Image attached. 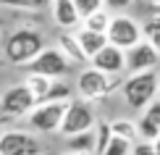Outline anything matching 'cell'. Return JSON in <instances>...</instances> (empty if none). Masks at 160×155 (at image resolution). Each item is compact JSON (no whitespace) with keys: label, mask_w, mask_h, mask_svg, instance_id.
<instances>
[{"label":"cell","mask_w":160,"mask_h":155,"mask_svg":"<svg viewBox=\"0 0 160 155\" xmlns=\"http://www.w3.org/2000/svg\"><path fill=\"white\" fill-rule=\"evenodd\" d=\"M42 50H45V37L37 29H16L3 45V55L13 66L32 63Z\"/></svg>","instance_id":"6da1fadb"},{"label":"cell","mask_w":160,"mask_h":155,"mask_svg":"<svg viewBox=\"0 0 160 155\" xmlns=\"http://www.w3.org/2000/svg\"><path fill=\"white\" fill-rule=\"evenodd\" d=\"M158 82L160 76L155 71H142V74H131L129 79L121 84V92H123V100L129 108H134V111H139V108H147L152 100H155V92H158Z\"/></svg>","instance_id":"7a4b0ae2"},{"label":"cell","mask_w":160,"mask_h":155,"mask_svg":"<svg viewBox=\"0 0 160 155\" xmlns=\"http://www.w3.org/2000/svg\"><path fill=\"white\" fill-rule=\"evenodd\" d=\"M34 97L29 95L24 84H13L0 95V124H11V121L26 118L34 111Z\"/></svg>","instance_id":"3957f363"},{"label":"cell","mask_w":160,"mask_h":155,"mask_svg":"<svg viewBox=\"0 0 160 155\" xmlns=\"http://www.w3.org/2000/svg\"><path fill=\"white\" fill-rule=\"evenodd\" d=\"M95 124H97L95 111L89 108L87 100H68V108L63 113V121L58 126V132L63 137H74V134H82V132H92Z\"/></svg>","instance_id":"277c9868"},{"label":"cell","mask_w":160,"mask_h":155,"mask_svg":"<svg viewBox=\"0 0 160 155\" xmlns=\"http://www.w3.org/2000/svg\"><path fill=\"white\" fill-rule=\"evenodd\" d=\"M76 84H79L82 97H87V100H102V97L113 95V92L121 87V79H116V76H105V74H100L97 69L87 66V69L79 74Z\"/></svg>","instance_id":"5b68a950"},{"label":"cell","mask_w":160,"mask_h":155,"mask_svg":"<svg viewBox=\"0 0 160 155\" xmlns=\"http://www.w3.org/2000/svg\"><path fill=\"white\" fill-rule=\"evenodd\" d=\"M105 39H108V45H113V48H118L121 53H126V50L134 48V45L142 42V29H139V24L134 18H129V16H110Z\"/></svg>","instance_id":"8992f818"},{"label":"cell","mask_w":160,"mask_h":155,"mask_svg":"<svg viewBox=\"0 0 160 155\" xmlns=\"http://www.w3.org/2000/svg\"><path fill=\"white\" fill-rule=\"evenodd\" d=\"M26 71L55 82L58 76H66V74L71 71V63L61 55V50H58V48H45L34 60H32V63H26Z\"/></svg>","instance_id":"52a82bcc"},{"label":"cell","mask_w":160,"mask_h":155,"mask_svg":"<svg viewBox=\"0 0 160 155\" xmlns=\"http://www.w3.org/2000/svg\"><path fill=\"white\" fill-rule=\"evenodd\" d=\"M66 108H68V103H42V105H34V111L26 116V124H29L34 132H58Z\"/></svg>","instance_id":"ba28073f"},{"label":"cell","mask_w":160,"mask_h":155,"mask_svg":"<svg viewBox=\"0 0 160 155\" xmlns=\"http://www.w3.org/2000/svg\"><path fill=\"white\" fill-rule=\"evenodd\" d=\"M0 155H42V145L37 142L34 134L11 129L0 134Z\"/></svg>","instance_id":"9c48e42d"},{"label":"cell","mask_w":160,"mask_h":155,"mask_svg":"<svg viewBox=\"0 0 160 155\" xmlns=\"http://www.w3.org/2000/svg\"><path fill=\"white\" fill-rule=\"evenodd\" d=\"M123 55H126V66L131 69V74L155 71V66H158V60H160V55L155 53V48H152L147 39H142V42L134 45L131 50H126Z\"/></svg>","instance_id":"30bf717a"},{"label":"cell","mask_w":160,"mask_h":155,"mask_svg":"<svg viewBox=\"0 0 160 155\" xmlns=\"http://www.w3.org/2000/svg\"><path fill=\"white\" fill-rule=\"evenodd\" d=\"M89 66L97 69L100 74H105V76H113V74H118V71L126 69V55L118 48H113V45H105L97 55L89 58Z\"/></svg>","instance_id":"8fae6325"},{"label":"cell","mask_w":160,"mask_h":155,"mask_svg":"<svg viewBox=\"0 0 160 155\" xmlns=\"http://www.w3.org/2000/svg\"><path fill=\"white\" fill-rule=\"evenodd\" d=\"M137 137H142L144 142H155L160 137V100H152L144 108L142 118L137 124Z\"/></svg>","instance_id":"7c38bea8"},{"label":"cell","mask_w":160,"mask_h":155,"mask_svg":"<svg viewBox=\"0 0 160 155\" xmlns=\"http://www.w3.org/2000/svg\"><path fill=\"white\" fill-rule=\"evenodd\" d=\"M52 21L61 26L63 32H71L74 26H79V13L74 8L71 0H52Z\"/></svg>","instance_id":"4fadbf2b"},{"label":"cell","mask_w":160,"mask_h":155,"mask_svg":"<svg viewBox=\"0 0 160 155\" xmlns=\"http://www.w3.org/2000/svg\"><path fill=\"white\" fill-rule=\"evenodd\" d=\"M74 37H76V42H79V48H82V53H84L87 60H89L92 55H97V53L108 45L105 34H95V32H87V29H79Z\"/></svg>","instance_id":"5bb4252c"},{"label":"cell","mask_w":160,"mask_h":155,"mask_svg":"<svg viewBox=\"0 0 160 155\" xmlns=\"http://www.w3.org/2000/svg\"><path fill=\"white\" fill-rule=\"evenodd\" d=\"M58 50H61V55L68 60V63H87V58H84L82 48H79L74 32H63V34L58 37Z\"/></svg>","instance_id":"9a60e30c"},{"label":"cell","mask_w":160,"mask_h":155,"mask_svg":"<svg viewBox=\"0 0 160 155\" xmlns=\"http://www.w3.org/2000/svg\"><path fill=\"white\" fill-rule=\"evenodd\" d=\"M66 152L68 155H95V134L92 132H82V134L68 137Z\"/></svg>","instance_id":"2e32d148"},{"label":"cell","mask_w":160,"mask_h":155,"mask_svg":"<svg viewBox=\"0 0 160 155\" xmlns=\"http://www.w3.org/2000/svg\"><path fill=\"white\" fill-rule=\"evenodd\" d=\"M110 124V134L118 139H126L129 145L137 142V121H129V118H116V121H108Z\"/></svg>","instance_id":"e0dca14e"},{"label":"cell","mask_w":160,"mask_h":155,"mask_svg":"<svg viewBox=\"0 0 160 155\" xmlns=\"http://www.w3.org/2000/svg\"><path fill=\"white\" fill-rule=\"evenodd\" d=\"M50 84H52V79L37 76V74H29V76H26V82H24V87L29 90V95L34 97V103H37V105H42V103H45V95H48Z\"/></svg>","instance_id":"ac0fdd59"},{"label":"cell","mask_w":160,"mask_h":155,"mask_svg":"<svg viewBox=\"0 0 160 155\" xmlns=\"http://www.w3.org/2000/svg\"><path fill=\"white\" fill-rule=\"evenodd\" d=\"M82 21H84L82 29L95 32V34H105V32H108V24H110V13L102 8V11H97V13H92V16L82 18Z\"/></svg>","instance_id":"d6986e66"},{"label":"cell","mask_w":160,"mask_h":155,"mask_svg":"<svg viewBox=\"0 0 160 155\" xmlns=\"http://www.w3.org/2000/svg\"><path fill=\"white\" fill-rule=\"evenodd\" d=\"M68 97H71V84L55 79V82L50 84L48 95H45V103H68Z\"/></svg>","instance_id":"ffe728a7"},{"label":"cell","mask_w":160,"mask_h":155,"mask_svg":"<svg viewBox=\"0 0 160 155\" xmlns=\"http://www.w3.org/2000/svg\"><path fill=\"white\" fill-rule=\"evenodd\" d=\"M92 134H95V155H102V150L108 147L110 142V124L108 121H97L95 124V129H92Z\"/></svg>","instance_id":"44dd1931"},{"label":"cell","mask_w":160,"mask_h":155,"mask_svg":"<svg viewBox=\"0 0 160 155\" xmlns=\"http://www.w3.org/2000/svg\"><path fill=\"white\" fill-rule=\"evenodd\" d=\"M71 3H74L79 18H87V16H92V13L102 11V0H71Z\"/></svg>","instance_id":"7402d4cb"},{"label":"cell","mask_w":160,"mask_h":155,"mask_svg":"<svg viewBox=\"0 0 160 155\" xmlns=\"http://www.w3.org/2000/svg\"><path fill=\"white\" fill-rule=\"evenodd\" d=\"M129 150H131V145L126 142V139L110 137V142H108V147L102 150V155H129Z\"/></svg>","instance_id":"603a6c76"},{"label":"cell","mask_w":160,"mask_h":155,"mask_svg":"<svg viewBox=\"0 0 160 155\" xmlns=\"http://www.w3.org/2000/svg\"><path fill=\"white\" fill-rule=\"evenodd\" d=\"M129 155H158V152H155V147H152V142H134Z\"/></svg>","instance_id":"cb8c5ba5"},{"label":"cell","mask_w":160,"mask_h":155,"mask_svg":"<svg viewBox=\"0 0 160 155\" xmlns=\"http://www.w3.org/2000/svg\"><path fill=\"white\" fill-rule=\"evenodd\" d=\"M131 3H134V0H102V5H108L113 11H126Z\"/></svg>","instance_id":"d4e9b609"},{"label":"cell","mask_w":160,"mask_h":155,"mask_svg":"<svg viewBox=\"0 0 160 155\" xmlns=\"http://www.w3.org/2000/svg\"><path fill=\"white\" fill-rule=\"evenodd\" d=\"M48 0H24V8H42Z\"/></svg>","instance_id":"484cf974"},{"label":"cell","mask_w":160,"mask_h":155,"mask_svg":"<svg viewBox=\"0 0 160 155\" xmlns=\"http://www.w3.org/2000/svg\"><path fill=\"white\" fill-rule=\"evenodd\" d=\"M147 42L152 45V48H155V53L160 55V34H152V37H147Z\"/></svg>","instance_id":"4316f807"},{"label":"cell","mask_w":160,"mask_h":155,"mask_svg":"<svg viewBox=\"0 0 160 155\" xmlns=\"http://www.w3.org/2000/svg\"><path fill=\"white\" fill-rule=\"evenodd\" d=\"M150 3H152V8H155V16H158L160 13V0H150Z\"/></svg>","instance_id":"83f0119b"},{"label":"cell","mask_w":160,"mask_h":155,"mask_svg":"<svg viewBox=\"0 0 160 155\" xmlns=\"http://www.w3.org/2000/svg\"><path fill=\"white\" fill-rule=\"evenodd\" d=\"M63 155H68V152H63Z\"/></svg>","instance_id":"f1b7e54d"},{"label":"cell","mask_w":160,"mask_h":155,"mask_svg":"<svg viewBox=\"0 0 160 155\" xmlns=\"http://www.w3.org/2000/svg\"><path fill=\"white\" fill-rule=\"evenodd\" d=\"M158 87H160V82H158Z\"/></svg>","instance_id":"f546056e"}]
</instances>
